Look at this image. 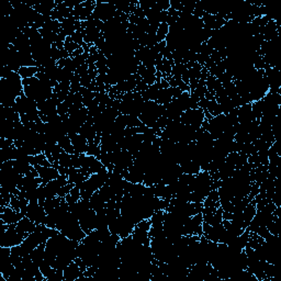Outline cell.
<instances>
[{
  "instance_id": "1",
  "label": "cell",
  "mask_w": 281,
  "mask_h": 281,
  "mask_svg": "<svg viewBox=\"0 0 281 281\" xmlns=\"http://www.w3.org/2000/svg\"><path fill=\"white\" fill-rule=\"evenodd\" d=\"M23 93V83L21 76L7 69L2 70V79H0V103L4 107H13L15 100Z\"/></svg>"
},
{
  "instance_id": "2",
  "label": "cell",
  "mask_w": 281,
  "mask_h": 281,
  "mask_svg": "<svg viewBox=\"0 0 281 281\" xmlns=\"http://www.w3.org/2000/svg\"><path fill=\"white\" fill-rule=\"evenodd\" d=\"M23 83V92L28 98L35 101L38 104L52 98L54 93V88L42 83L36 77L28 79H22Z\"/></svg>"
},
{
  "instance_id": "3",
  "label": "cell",
  "mask_w": 281,
  "mask_h": 281,
  "mask_svg": "<svg viewBox=\"0 0 281 281\" xmlns=\"http://www.w3.org/2000/svg\"><path fill=\"white\" fill-rule=\"evenodd\" d=\"M55 229L64 236L69 239L77 240V242H82L87 235L80 227L78 219L69 210L61 216L59 222L56 223Z\"/></svg>"
},
{
  "instance_id": "4",
  "label": "cell",
  "mask_w": 281,
  "mask_h": 281,
  "mask_svg": "<svg viewBox=\"0 0 281 281\" xmlns=\"http://www.w3.org/2000/svg\"><path fill=\"white\" fill-rule=\"evenodd\" d=\"M165 115V106L156 101H145L139 119L141 122L151 128H154L158 120Z\"/></svg>"
},
{
  "instance_id": "5",
  "label": "cell",
  "mask_w": 281,
  "mask_h": 281,
  "mask_svg": "<svg viewBox=\"0 0 281 281\" xmlns=\"http://www.w3.org/2000/svg\"><path fill=\"white\" fill-rule=\"evenodd\" d=\"M108 178H109L108 170L97 174H92L89 178L80 184L79 187L80 196H82L83 199L89 200L96 191L99 190L100 188L104 186V184H106Z\"/></svg>"
},
{
  "instance_id": "6",
  "label": "cell",
  "mask_w": 281,
  "mask_h": 281,
  "mask_svg": "<svg viewBox=\"0 0 281 281\" xmlns=\"http://www.w3.org/2000/svg\"><path fill=\"white\" fill-rule=\"evenodd\" d=\"M26 238L27 236L20 233L15 228V224H9L6 232L2 234V247L12 248L14 246H19Z\"/></svg>"
},
{
  "instance_id": "7",
  "label": "cell",
  "mask_w": 281,
  "mask_h": 281,
  "mask_svg": "<svg viewBox=\"0 0 281 281\" xmlns=\"http://www.w3.org/2000/svg\"><path fill=\"white\" fill-rule=\"evenodd\" d=\"M179 120L183 124H186L188 126H191L194 128H200L202 126V123L205 120L204 111L202 108L189 109L183 112Z\"/></svg>"
},
{
  "instance_id": "8",
  "label": "cell",
  "mask_w": 281,
  "mask_h": 281,
  "mask_svg": "<svg viewBox=\"0 0 281 281\" xmlns=\"http://www.w3.org/2000/svg\"><path fill=\"white\" fill-rule=\"evenodd\" d=\"M116 13H117V8L115 4L96 2V7L92 12V18L104 23L114 18Z\"/></svg>"
},
{
  "instance_id": "9",
  "label": "cell",
  "mask_w": 281,
  "mask_h": 281,
  "mask_svg": "<svg viewBox=\"0 0 281 281\" xmlns=\"http://www.w3.org/2000/svg\"><path fill=\"white\" fill-rule=\"evenodd\" d=\"M202 223H203V213H198L187 219L183 224L182 235H199L202 236Z\"/></svg>"
},
{
  "instance_id": "10",
  "label": "cell",
  "mask_w": 281,
  "mask_h": 281,
  "mask_svg": "<svg viewBox=\"0 0 281 281\" xmlns=\"http://www.w3.org/2000/svg\"><path fill=\"white\" fill-rule=\"evenodd\" d=\"M26 216L32 222H34L36 226H40V224L45 223L47 213L44 210V208L39 203V201H33V202H29Z\"/></svg>"
},
{
  "instance_id": "11",
  "label": "cell",
  "mask_w": 281,
  "mask_h": 281,
  "mask_svg": "<svg viewBox=\"0 0 281 281\" xmlns=\"http://www.w3.org/2000/svg\"><path fill=\"white\" fill-rule=\"evenodd\" d=\"M78 221L80 227L86 234H89L90 232L96 230V211L92 208L88 209L78 216Z\"/></svg>"
},
{
  "instance_id": "12",
  "label": "cell",
  "mask_w": 281,
  "mask_h": 281,
  "mask_svg": "<svg viewBox=\"0 0 281 281\" xmlns=\"http://www.w3.org/2000/svg\"><path fill=\"white\" fill-rule=\"evenodd\" d=\"M95 7H96V2H89V3L83 2L79 6L74 8L73 15L80 22L87 21L88 19L91 18Z\"/></svg>"
},
{
  "instance_id": "13",
  "label": "cell",
  "mask_w": 281,
  "mask_h": 281,
  "mask_svg": "<svg viewBox=\"0 0 281 281\" xmlns=\"http://www.w3.org/2000/svg\"><path fill=\"white\" fill-rule=\"evenodd\" d=\"M22 218H25V214L19 211H15L10 205L2 207V211H0V220L2 223L5 224H15L18 223Z\"/></svg>"
},
{
  "instance_id": "14",
  "label": "cell",
  "mask_w": 281,
  "mask_h": 281,
  "mask_svg": "<svg viewBox=\"0 0 281 281\" xmlns=\"http://www.w3.org/2000/svg\"><path fill=\"white\" fill-rule=\"evenodd\" d=\"M82 28V22L78 21L74 15L61 22V34L63 36H71L76 31Z\"/></svg>"
},
{
  "instance_id": "15",
  "label": "cell",
  "mask_w": 281,
  "mask_h": 281,
  "mask_svg": "<svg viewBox=\"0 0 281 281\" xmlns=\"http://www.w3.org/2000/svg\"><path fill=\"white\" fill-rule=\"evenodd\" d=\"M35 171L39 174V177L42 179L43 183H47L60 177V172L55 167H45V166H34Z\"/></svg>"
},
{
  "instance_id": "16",
  "label": "cell",
  "mask_w": 281,
  "mask_h": 281,
  "mask_svg": "<svg viewBox=\"0 0 281 281\" xmlns=\"http://www.w3.org/2000/svg\"><path fill=\"white\" fill-rule=\"evenodd\" d=\"M64 281H76L84 272L76 260L71 261L68 266L63 270Z\"/></svg>"
},
{
  "instance_id": "17",
  "label": "cell",
  "mask_w": 281,
  "mask_h": 281,
  "mask_svg": "<svg viewBox=\"0 0 281 281\" xmlns=\"http://www.w3.org/2000/svg\"><path fill=\"white\" fill-rule=\"evenodd\" d=\"M69 138H70L71 144H73L74 146L75 154H86L87 147H88V141L84 138V136L78 133V134L69 136Z\"/></svg>"
},
{
  "instance_id": "18",
  "label": "cell",
  "mask_w": 281,
  "mask_h": 281,
  "mask_svg": "<svg viewBox=\"0 0 281 281\" xmlns=\"http://www.w3.org/2000/svg\"><path fill=\"white\" fill-rule=\"evenodd\" d=\"M15 228H17V230L20 233H22V234L28 236L32 232L35 231L36 224L34 222H32L29 218H27V216H25V218H22L18 223H15Z\"/></svg>"
},
{
  "instance_id": "19",
  "label": "cell",
  "mask_w": 281,
  "mask_h": 281,
  "mask_svg": "<svg viewBox=\"0 0 281 281\" xmlns=\"http://www.w3.org/2000/svg\"><path fill=\"white\" fill-rule=\"evenodd\" d=\"M44 256H45V243H43V244H41V245H39V246L35 248V250L30 254L31 259L33 260V263L36 264L39 267L41 266V264L43 263V260H44Z\"/></svg>"
},
{
  "instance_id": "20",
  "label": "cell",
  "mask_w": 281,
  "mask_h": 281,
  "mask_svg": "<svg viewBox=\"0 0 281 281\" xmlns=\"http://www.w3.org/2000/svg\"><path fill=\"white\" fill-rule=\"evenodd\" d=\"M29 163L32 166H45V167H53V165L50 163V160L47 159L44 153L38 154L34 156H29Z\"/></svg>"
},
{
  "instance_id": "21",
  "label": "cell",
  "mask_w": 281,
  "mask_h": 281,
  "mask_svg": "<svg viewBox=\"0 0 281 281\" xmlns=\"http://www.w3.org/2000/svg\"><path fill=\"white\" fill-rule=\"evenodd\" d=\"M39 71H40V67L38 66H22L19 69L18 74L21 76L22 79H28V78L35 77Z\"/></svg>"
},
{
  "instance_id": "22",
  "label": "cell",
  "mask_w": 281,
  "mask_h": 281,
  "mask_svg": "<svg viewBox=\"0 0 281 281\" xmlns=\"http://www.w3.org/2000/svg\"><path fill=\"white\" fill-rule=\"evenodd\" d=\"M59 145L61 146V148L66 152V153H69V154H75V151H74V146L73 144H71V141H70V138L68 135H65L63 136L62 139H60V141L58 142Z\"/></svg>"
},
{
  "instance_id": "23",
  "label": "cell",
  "mask_w": 281,
  "mask_h": 281,
  "mask_svg": "<svg viewBox=\"0 0 281 281\" xmlns=\"http://www.w3.org/2000/svg\"><path fill=\"white\" fill-rule=\"evenodd\" d=\"M168 32H170V26H168L167 23H160L159 27H158V30L156 32V42H157V44L165 41L167 35H168Z\"/></svg>"
},
{
  "instance_id": "24",
  "label": "cell",
  "mask_w": 281,
  "mask_h": 281,
  "mask_svg": "<svg viewBox=\"0 0 281 281\" xmlns=\"http://www.w3.org/2000/svg\"><path fill=\"white\" fill-rule=\"evenodd\" d=\"M79 47H82V46L76 44L73 40L70 39V36H67L65 39V42H64V50H65L69 54V56H70V54H73L76 50H78Z\"/></svg>"
}]
</instances>
